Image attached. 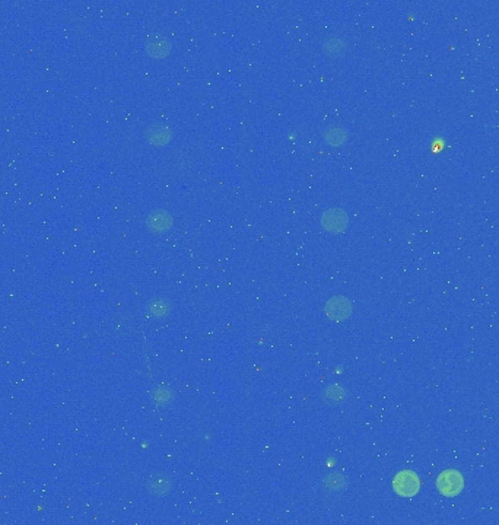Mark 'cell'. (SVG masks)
Instances as JSON below:
<instances>
[{
    "instance_id": "8",
    "label": "cell",
    "mask_w": 499,
    "mask_h": 525,
    "mask_svg": "<svg viewBox=\"0 0 499 525\" xmlns=\"http://www.w3.org/2000/svg\"><path fill=\"white\" fill-rule=\"evenodd\" d=\"M156 137H158V139H159V137H162V139H164V142H166V140L169 139V133H168V130H166L165 127L158 125V127H154V128L149 131V139H151V142H152V143H155Z\"/></svg>"
},
{
    "instance_id": "6",
    "label": "cell",
    "mask_w": 499,
    "mask_h": 525,
    "mask_svg": "<svg viewBox=\"0 0 499 525\" xmlns=\"http://www.w3.org/2000/svg\"><path fill=\"white\" fill-rule=\"evenodd\" d=\"M326 137H327V140H329L332 145H340L342 142H344L346 134H344V131L342 128H339V127H332V128H329V131L326 133Z\"/></svg>"
},
{
    "instance_id": "1",
    "label": "cell",
    "mask_w": 499,
    "mask_h": 525,
    "mask_svg": "<svg viewBox=\"0 0 499 525\" xmlns=\"http://www.w3.org/2000/svg\"><path fill=\"white\" fill-rule=\"evenodd\" d=\"M463 486H464L463 476L456 470H445L437 479L438 490L448 497H453V496L460 493L463 490Z\"/></svg>"
},
{
    "instance_id": "7",
    "label": "cell",
    "mask_w": 499,
    "mask_h": 525,
    "mask_svg": "<svg viewBox=\"0 0 499 525\" xmlns=\"http://www.w3.org/2000/svg\"><path fill=\"white\" fill-rule=\"evenodd\" d=\"M166 48H169V44L166 42V40H162V41L158 40V44L151 40V42L148 44V50L152 56H161V53L165 54Z\"/></svg>"
},
{
    "instance_id": "5",
    "label": "cell",
    "mask_w": 499,
    "mask_h": 525,
    "mask_svg": "<svg viewBox=\"0 0 499 525\" xmlns=\"http://www.w3.org/2000/svg\"><path fill=\"white\" fill-rule=\"evenodd\" d=\"M344 45H346V42H344V40H342V38H339V37H330L327 41H326V44H324V48H326V51L329 53V54H342L344 51Z\"/></svg>"
},
{
    "instance_id": "9",
    "label": "cell",
    "mask_w": 499,
    "mask_h": 525,
    "mask_svg": "<svg viewBox=\"0 0 499 525\" xmlns=\"http://www.w3.org/2000/svg\"><path fill=\"white\" fill-rule=\"evenodd\" d=\"M327 486L332 489H342L344 487V479L340 474H332L327 480H326Z\"/></svg>"
},
{
    "instance_id": "2",
    "label": "cell",
    "mask_w": 499,
    "mask_h": 525,
    "mask_svg": "<svg viewBox=\"0 0 499 525\" xmlns=\"http://www.w3.org/2000/svg\"><path fill=\"white\" fill-rule=\"evenodd\" d=\"M393 487L396 490V493L403 497H412L419 492L420 487V482L419 477L416 476V473L413 471H400L393 482Z\"/></svg>"
},
{
    "instance_id": "3",
    "label": "cell",
    "mask_w": 499,
    "mask_h": 525,
    "mask_svg": "<svg viewBox=\"0 0 499 525\" xmlns=\"http://www.w3.org/2000/svg\"><path fill=\"white\" fill-rule=\"evenodd\" d=\"M350 311H352V307H350V302L343 298V296H336L333 298L332 301H329L327 307H326V312L329 315V318L334 320V321H343L346 320L349 315H350Z\"/></svg>"
},
{
    "instance_id": "4",
    "label": "cell",
    "mask_w": 499,
    "mask_h": 525,
    "mask_svg": "<svg viewBox=\"0 0 499 525\" xmlns=\"http://www.w3.org/2000/svg\"><path fill=\"white\" fill-rule=\"evenodd\" d=\"M323 225H324V228L327 231L340 232V231H343L346 225H347V216H346L344 212L339 210V209L329 210L323 216Z\"/></svg>"
}]
</instances>
